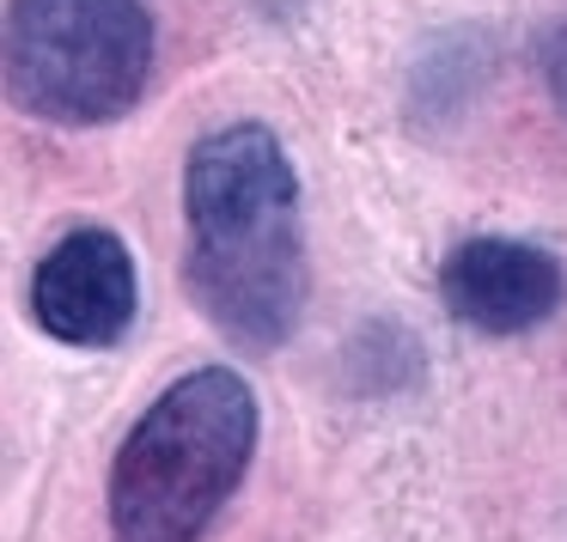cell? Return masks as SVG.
I'll use <instances>...</instances> for the list:
<instances>
[{
	"label": "cell",
	"mask_w": 567,
	"mask_h": 542,
	"mask_svg": "<svg viewBox=\"0 0 567 542\" xmlns=\"http://www.w3.org/2000/svg\"><path fill=\"white\" fill-rule=\"evenodd\" d=\"M189 299L245 354H269L306 317L299 177L269 123H226L184 159Z\"/></svg>",
	"instance_id": "1"
},
{
	"label": "cell",
	"mask_w": 567,
	"mask_h": 542,
	"mask_svg": "<svg viewBox=\"0 0 567 542\" xmlns=\"http://www.w3.org/2000/svg\"><path fill=\"white\" fill-rule=\"evenodd\" d=\"M257 451V390L233 366L153 396L111 463V542H202Z\"/></svg>",
	"instance_id": "2"
},
{
	"label": "cell",
	"mask_w": 567,
	"mask_h": 542,
	"mask_svg": "<svg viewBox=\"0 0 567 542\" xmlns=\"http://www.w3.org/2000/svg\"><path fill=\"white\" fill-rule=\"evenodd\" d=\"M7 98L55 128H104L135 111L153 74L147 0H13Z\"/></svg>",
	"instance_id": "3"
},
{
	"label": "cell",
	"mask_w": 567,
	"mask_h": 542,
	"mask_svg": "<svg viewBox=\"0 0 567 542\" xmlns=\"http://www.w3.org/2000/svg\"><path fill=\"white\" fill-rule=\"evenodd\" d=\"M141 274L116 232L80 226L31 274V323L68 347H116L135 330Z\"/></svg>",
	"instance_id": "4"
},
{
	"label": "cell",
	"mask_w": 567,
	"mask_h": 542,
	"mask_svg": "<svg viewBox=\"0 0 567 542\" xmlns=\"http://www.w3.org/2000/svg\"><path fill=\"white\" fill-rule=\"evenodd\" d=\"M440 299L464 330L482 335H525L549 323L567 299V269L537 244L518 238H470L445 257Z\"/></svg>",
	"instance_id": "5"
},
{
	"label": "cell",
	"mask_w": 567,
	"mask_h": 542,
	"mask_svg": "<svg viewBox=\"0 0 567 542\" xmlns=\"http://www.w3.org/2000/svg\"><path fill=\"white\" fill-rule=\"evenodd\" d=\"M537 74H543V86H549L555 111L567 116V19H555V25L543 31V50H537Z\"/></svg>",
	"instance_id": "6"
}]
</instances>
